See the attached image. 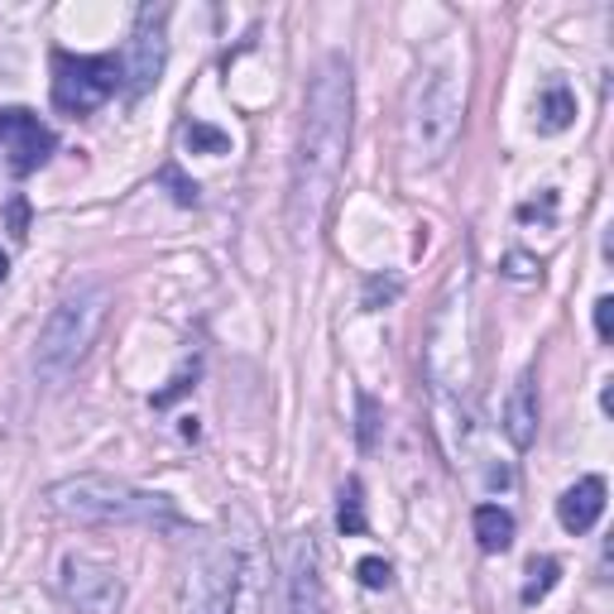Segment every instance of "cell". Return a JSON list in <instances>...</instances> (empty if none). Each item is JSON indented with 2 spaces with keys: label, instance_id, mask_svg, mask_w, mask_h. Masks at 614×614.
I'll return each mask as SVG.
<instances>
[{
  "label": "cell",
  "instance_id": "1",
  "mask_svg": "<svg viewBox=\"0 0 614 614\" xmlns=\"http://www.w3.org/2000/svg\"><path fill=\"white\" fill-rule=\"evenodd\" d=\"M350 111H356V82L350 63L331 53L307 82L303 101V130H298V158H294V193H288V226L298 245H313L327 226L336 183H341L346 154H350Z\"/></svg>",
  "mask_w": 614,
  "mask_h": 614
},
{
  "label": "cell",
  "instance_id": "2",
  "mask_svg": "<svg viewBox=\"0 0 614 614\" xmlns=\"http://www.w3.org/2000/svg\"><path fill=\"white\" fill-rule=\"evenodd\" d=\"M49 509L72 523H96V529H178L183 514L168 494L140 490L130 480L111 475H68L49 485Z\"/></svg>",
  "mask_w": 614,
  "mask_h": 614
},
{
  "label": "cell",
  "instance_id": "3",
  "mask_svg": "<svg viewBox=\"0 0 614 614\" xmlns=\"http://www.w3.org/2000/svg\"><path fill=\"white\" fill-rule=\"evenodd\" d=\"M465 115V78L457 63H437L418 78L413 96H408V154L413 164H442L451 144L461 135Z\"/></svg>",
  "mask_w": 614,
  "mask_h": 614
},
{
  "label": "cell",
  "instance_id": "4",
  "mask_svg": "<svg viewBox=\"0 0 614 614\" xmlns=\"http://www.w3.org/2000/svg\"><path fill=\"white\" fill-rule=\"evenodd\" d=\"M106 313H111V294L101 284H82L72 288L49 313V321L39 327V341H34V370L43 379H63L82 365V356L96 346L101 327H106Z\"/></svg>",
  "mask_w": 614,
  "mask_h": 614
},
{
  "label": "cell",
  "instance_id": "5",
  "mask_svg": "<svg viewBox=\"0 0 614 614\" xmlns=\"http://www.w3.org/2000/svg\"><path fill=\"white\" fill-rule=\"evenodd\" d=\"M428 375L437 389H451V393L471 389V307H465V279L451 284V294L442 298V307L432 317Z\"/></svg>",
  "mask_w": 614,
  "mask_h": 614
},
{
  "label": "cell",
  "instance_id": "6",
  "mask_svg": "<svg viewBox=\"0 0 614 614\" xmlns=\"http://www.w3.org/2000/svg\"><path fill=\"white\" fill-rule=\"evenodd\" d=\"M121 86H125V68L111 53H101V58L58 53L53 58V106L68 115H86V111L106 106Z\"/></svg>",
  "mask_w": 614,
  "mask_h": 614
},
{
  "label": "cell",
  "instance_id": "7",
  "mask_svg": "<svg viewBox=\"0 0 614 614\" xmlns=\"http://www.w3.org/2000/svg\"><path fill=\"white\" fill-rule=\"evenodd\" d=\"M241 601V552L212 548L187 566L178 614H236Z\"/></svg>",
  "mask_w": 614,
  "mask_h": 614
},
{
  "label": "cell",
  "instance_id": "8",
  "mask_svg": "<svg viewBox=\"0 0 614 614\" xmlns=\"http://www.w3.org/2000/svg\"><path fill=\"white\" fill-rule=\"evenodd\" d=\"M168 63V6H144L135 20V34H130L125 49V92L144 96L150 86H158Z\"/></svg>",
  "mask_w": 614,
  "mask_h": 614
},
{
  "label": "cell",
  "instance_id": "9",
  "mask_svg": "<svg viewBox=\"0 0 614 614\" xmlns=\"http://www.w3.org/2000/svg\"><path fill=\"white\" fill-rule=\"evenodd\" d=\"M58 591H63V601L78 610V614H121V605H125L121 576H115L106 562L78 557V552H72V557H63Z\"/></svg>",
  "mask_w": 614,
  "mask_h": 614
},
{
  "label": "cell",
  "instance_id": "10",
  "mask_svg": "<svg viewBox=\"0 0 614 614\" xmlns=\"http://www.w3.org/2000/svg\"><path fill=\"white\" fill-rule=\"evenodd\" d=\"M53 130L39 121L34 111H24V106H10V111H0V154H6V164L14 178H24V173H34L43 158L53 154Z\"/></svg>",
  "mask_w": 614,
  "mask_h": 614
},
{
  "label": "cell",
  "instance_id": "11",
  "mask_svg": "<svg viewBox=\"0 0 614 614\" xmlns=\"http://www.w3.org/2000/svg\"><path fill=\"white\" fill-rule=\"evenodd\" d=\"M288 614H327V586L317 572L313 538L294 543V566H288Z\"/></svg>",
  "mask_w": 614,
  "mask_h": 614
},
{
  "label": "cell",
  "instance_id": "12",
  "mask_svg": "<svg viewBox=\"0 0 614 614\" xmlns=\"http://www.w3.org/2000/svg\"><path fill=\"white\" fill-rule=\"evenodd\" d=\"M605 514V480L601 475H581L572 490L557 500V519L566 533H591Z\"/></svg>",
  "mask_w": 614,
  "mask_h": 614
},
{
  "label": "cell",
  "instance_id": "13",
  "mask_svg": "<svg viewBox=\"0 0 614 614\" xmlns=\"http://www.w3.org/2000/svg\"><path fill=\"white\" fill-rule=\"evenodd\" d=\"M504 437L519 451H529L538 442V385H533V375H519L514 389H509V399H504Z\"/></svg>",
  "mask_w": 614,
  "mask_h": 614
},
{
  "label": "cell",
  "instance_id": "14",
  "mask_svg": "<svg viewBox=\"0 0 614 614\" xmlns=\"http://www.w3.org/2000/svg\"><path fill=\"white\" fill-rule=\"evenodd\" d=\"M475 543H480V552H509L514 548V514L500 504H480L475 509Z\"/></svg>",
  "mask_w": 614,
  "mask_h": 614
},
{
  "label": "cell",
  "instance_id": "15",
  "mask_svg": "<svg viewBox=\"0 0 614 614\" xmlns=\"http://www.w3.org/2000/svg\"><path fill=\"white\" fill-rule=\"evenodd\" d=\"M576 121V96L566 92L562 82H548L543 96H538V130L543 135H557V130H566Z\"/></svg>",
  "mask_w": 614,
  "mask_h": 614
},
{
  "label": "cell",
  "instance_id": "16",
  "mask_svg": "<svg viewBox=\"0 0 614 614\" xmlns=\"http://www.w3.org/2000/svg\"><path fill=\"white\" fill-rule=\"evenodd\" d=\"M183 144L193 154H226L231 135H226V130H216V125H207V121H187L183 125Z\"/></svg>",
  "mask_w": 614,
  "mask_h": 614
},
{
  "label": "cell",
  "instance_id": "17",
  "mask_svg": "<svg viewBox=\"0 0 614 614\" xmlns=\"http://www.w3.org/2000/svg\"><path fill=\"white\" fill-rule=\"evenodd\" d=\"M557 572H562L557 557H533V562H529V581H523V605H538V601H543V595L557 586Z\"/></svg>",
  "mask_w": 614,
  "mask_h": 614
},
{
  "label": "cell",
  "instance_id": "18",
  "mask_svg": "<svg viewBox=\"0 0 614 614\" xmlns=\"http://www.w3.org/2000/svg\"><path fill=\"white\" fill-rule=\"evenodd\" d=\"M336 529H341L346 538L365 533V500H360V480H346V490H341V509H336Z\"/></svg>",
  "mask_w": 614,
  "mask_h": 614
},
{
  "label": "cell",
  "instance_id": "19",
  "mask_svg": "<svg viewBox=\"0 0 614 614\" xmlns=\"http://www.w3.org/2000/svg\"><path fill=\"white\" fill-rule=\"evenodd\" d=\"M356 576H360V586H365V591H385L389 581H393V572H389V562H385V557H365V562L356 566Z\"/></svg>",
  "mask_w": 614,
  "mask_h": 614
},
{
  "label": "cell",
  "instance_id": "20",
  "mask_svg": "<svg viewBox=\"0 0 614 614\" xmlns=\"http://www.w3.org/2000/svg\"><path fill=\"white\" fill-rule=\"evenodd\" d=\"M158 178H164V183L173 187V197H178L183 207H193V202H197V183H187L178 168H164V173H158Z\"/></svg>",
  "mask_w": 614,
  "mask_h": 614
},
{
  "label": "cell",
  "instance_id": "21",
  "mask_svg": "<svg viewBox=\"0 0 614 614\" xmlns=\"http://www.w3.org/2000/svg\"><path fill=\"white\" fill-rule=\"evenodd\" d=\"M595 336H601V341H610V336H614V298L595 303Z\"/></svg>",
  "mask_w": 614,
  "mask_h": 614
},
{
  "label": "cell",
  "instance_id": "22",
  "mask_svg": "<svg viewBox=\"0 0 614 614\" xmlns=\"http://www.w3.org/2000/svg\"><path fill=\"white\" fill-rule=\"evenodd\" d=\"M360 447H375V399H360Z\"/></svg>",
  "mask_w": 614,
  "mask_h": 614
},
{
  "label": "cell",
  "instance_id": "23",
  "mask_svg": "<svg viewBox=\"0 0 614 614\" xmlns=\"http://www.w3.org/2000/svg\"><path fill=\"white\" fill-rule=\"evenodd\" d=\"M379 294L393 298V294H399V284H393V279H389V284H379V279H375V284H370V294H365V307H375V303H379Z\"/></svg>",
  "mask_w": 614,
  "mask_h": 614
},
{
  "label": "cell",
  "instance_id": "24",
  "mask_svg": "<svg viewBox=\"0 0 614 614\" xmlns=\"http://www.w3.org/2000/svg\"><path fill=\"white\" fill-rule=\"evenodd\" d=\"M10 236L24 241V202H14V207H10Z\"/></svg>",
  "mask_w": 614,
  "mask_h": 614
},
{
  "label": "cell",
  "instance_id": "25",
  "mask_svg": "<svg viewBox=\"0 0 614 614\" xmlns=\"http://www.w3.org/2000/svg\"><path fill=\"white\" fill-rule=\"evenodd\" d=\"M509 274H514V279H529V274H533V265H529V259H523V255H514V259H509Z\"/></svg>",
  "mask_w": 614,
  "mask_h": 614
},
{
  "label": "cell",
  "instance_id": "26",
  "mask_svg": "<svg viewBox=\"0 0 614 614\" xmlns=\"http://www.w3.org/2000/svg\"><path fill=\"white\" fill-rule=\"evenodd\" d=\"M6 274H10V265H6V255H0V279H6Z\"/></svg>",
  "mask_w": 614,
  "mask_h": 614
}]
</instances>
